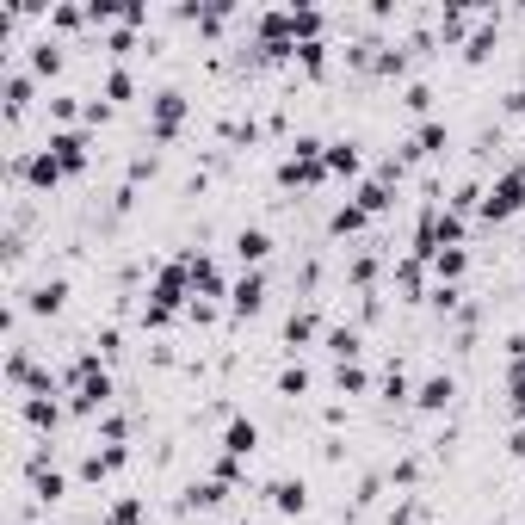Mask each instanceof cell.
Masks as SVG:
<instances>
[{
	"label": "cell",
	"mask_w": 525,
	"mask_h": 525,
	"mask_svg": "<svg viewBox=\"0 0 525 525\" xmlns=\"http://www.w3.org/2000/svg\"><path fill=\"white\" fill-rule=\"evenodd\" d=\"M112 396H118V383H112V371L99 365V353L87 346V353L68 365V414H75V420H99L105 408H112Z\"/></svg>",
	"instance_id": "1"
},
{
	"label": "cell",
	"mask_w": 525,
	"mask_h": 525,
	"mask_svg": "<svg viewBox=\"0 0 525 525\" xmlns=\"http://www.w3.org/2000/svg\"><path fill=\"white\" fill-rule=\"evenodd\" d=\"M192 303V260H167L149 285V303H143V328H173V315Z\"/></svg>",
	"instance_id": "2"
},
{
	"label": "cell",
	"mask_w": 525,
	"mask_h": 525,
	"mask_svg": "<svg viewBox=\"0 0 525 525\" xmlns=\"http://www.w3.org/2000/svg\"><path fill=\"white\" fill-rule=\"evenodd\" d=\"M278 186L285 192H315V186H328V143L322 136H297L291 143V155L278 161Z\"/></svg>",
	"instance_id": "3"
},
{
	"label": "cell",
	"mask_w": 525,
	"mask_h": 525,
	"mask_svg": "<svg viewBox=\"0 0 525 525\" xmlns=\"http://www.w3.org/2000/svg\"><path fill=\"white\" fill-rule=\"evenodd\" d=\"M519 210H525V167H507V173H495V180L482 186V210H476V217L495 229V223H513Z\"/></svg>",
	"instance_id": "4"
},
{
	"label": "cell",
	"mask_w": 525,
	"mask_h": 525,
	"mask_svg": "<svg viewBox=\"0 0 525 525\" xmlns=\"http://www.w3.org/2000/svg\"><path fill=\"white\" fill-rule=\"evenodd\" d=\"M254 50H260L266 62L297 56V25H291V7H278V13H260V19H254Z\"/></svg>",
	"instance_id": "5"
},
{
	"label": "cell",
	"mask_w": 525,
	"mask_h": 525,
	"mask_svg": "<svg viewBox=\"0 0 525 525\" xmlns=\"http://www.w3.org/2000/svg\"><path fill=\"white\" fill-rule=\"evenodd\" d=\"M180 130H186V93H155L149 99V143L167 149V143H180Z\"/></svg>",
	"instance_id": "6"
},
{
	"label": "cell",
	"mask_w": 525,
	"mask_h": 525,
	"mask_svg": "<svg viewBox=\"0 0 525 525\" xmlns=\"http://www.w3.org/2000/svg\"><path fill=\"white\" fill-rule=\"evenodd\" d=\"M44 149L56 155V167L68 173V180H81V173L93 167V136H87V130H50Z\"/></svg>",
	"instance_id": "7"
},
{
	"label": "cell",
	"mask_w": 525,
	"mask_h": 525,
	"mask_svg": "<svg viewBox=\"0 0 525 525\" xmlns=\"http://www.w3.org/2000/svg\"><path fill=\"white\" fill-rule=\"evenodd\" d=\"M13 167L25 173V186H31V192H56V186L68 180V173L56 167V155H50V149H19V155H13Z\"/></svg>",
	"instance_id": "8"
},
{
	"label": "cell",
	"mask_w": 525,
	"mask_h": 525,
	"mask_svg": "<svg viewBox=\"0 0 525 525\" xmlns=\"http://www.w3.org/2000/svg\"><path fill=\"white\" fill-rule=\"evenodd\" d=\"M266 272H241L235 278V291H229V315H235V322H248V315H260L266 309Z\"/></svg>",
	"instance_id": "9"
},
{
	"label": "cell",
	"mask_w": 525,
	"mask_h": 525,
	"mask_svg": "<svg viewBox=\"0 0 525 525\" xmlns=\"http://www.w3.org/2000/svg\"><path fill=\"white\" fill-rule=\"evenodd\" d=\"M451 149V130L439 124V118H420V130L402 143V161H433V155H445Z\"/></svg>",
	"instance_id": "10"
},
{
	"label": "cell",
	"mask_w": 525,
	"mask_h": 525,
	"mask_svg": "<svg viewBox=\"0 0 525 525\" xmlns=\"http://www.w3.org/2000/svg\"><path fill=\"white\" fill-rule=\"evenodd\" d=\"M62 414H68V408L56 402V390H44V396H25V402H19V420H25L31 433H44V439L62 427Z\"/></svg>",
	"instance_id": "11"
},
{
	"label": "cell",
	"mask_w": 525,
	"mask_h": 525,
	"mask_svg": "<svg viewBox=\"0 0 525 525\" xmlns=\"http://www.w3.org/2000/svg\"><path fill=\"white\" fill-rule=\"evenodd\" d=\"M223 458H241V464H248L254 458V451H260V427H254V420L248 414H229V427H223Z\"/></svg>",
	"instance_id": "12"
},
{
	"label": "cell",
	"mask_w": 525,
	"mask_h": 525,
	"mask_svg": "<svg viewBox=\"0 0 525 525\" xmlns=\"http://www.w3.org/2000/svg\"><path fill=\"white\" fill-rule=\"evenodd\" d=\"M451 396H458V383H451V371H433V377H420L414 383V408L420 414H445Z\"/></svg>",
	"instance_id": "13"
},
{
	"label": "cell",
	"mask_w": 525,
	"mask_h": 525,
	"mask_svg": "<svg viewBox=\"0 0 525 525\" xmlns=\"http://www.w3.org/2000/svg\"><path fill=\"white\" fill-rule=\"evenodd\" d=\"M272 248H278V241H272L266 229H235V260H241V272H266Z\"/></svg>",
	"instance_id": "14"
},
{
	"label": "cell",
	"mask_w": 525,
	"mask_h": 525,
	"mask_svg": "<svg viewBox=\"0 0 525 525\" xmlns=\"http://www.w3.org/2000/svg\"><path fill=\"white\" fill-rule=\"evenodd\" d=\"M235 285H229V278H223V266L217 260H210V254H192V297H229Z\"/></svg>",
	"instance_id": "15"
},
{
	"label": "cell",
	"mask_w": 525,
	"mask_h": 525,
	"mask_svg": "<svg viewBox=\"0 0 525 525\" xmlns=\"http://www.w3.org/2000/svg\"><path fill=\"white\" fill-rule=\"evenodd\" d=\"M315 334H322V315H315V309H291V315H285V353H291V359L303 353Z\"/></svg>",
	"instance_id": "16"
},
{
	"label": "cell",
	"mask_w": 525,
	"mask_h": 525,
	"mask_svg": "<svg viewBox=\"0 0 525 525\" xmlns=\"http://www.w3.org/2000/svg\"><path fill=\"white\" fill-rule=\"evenodd\" d=\"M495 25H501V19H495V13H488V19H482V25L470 31V38H464V62H476V68H482L488 56H495V50H501V31H495Z\"/></svg>",
	"instance_id": "17"
},
{
	"label": "cell",
	"mask_w": 525,
	"mask_h": 525,
	"mask_svg": "<svg viewBox=\"0 0 525 525\" xmlns=\"http://www.w3.org/2000/svg\"><path fill=\"white\" fill-rule=\"evenodd\" d=\"M359 143L353 136H340V143H328V180H359Z\"/></svg>",
	"instance_id": "18"
},
{
	"label": "cell",
	"mask_w": 525,
	"mask_h": 525,
	"mask_svg": "<svg viewBox=\"0 0 525 525\" xmlns=\"http://www.w3.org/2000/svg\"><path fill=\"white\" fill-rule=\"evenodd\" d=\"M365 229H371V217H365V210H359L353 198L328 210V235H334V241H346V235H365Z\"/></svg>",
	"instance_id": "19"
},
{
	"label": "cell",
	"mask_w": 525,
	"mask_h": 525,
	"mask_svg": "<svg viewBox=\"0 0 525 525\" xmlns=\"http://www.w3.org/2000/svg\"><path fill=\"white\" fill-rule=\"evenodd\" d=\"M229 495H235V488L210 476V482H192V488H186V507H192V513H217V507H223Z\"/></svg>",
	"instance_id": "20"
},
{
	"label": "cell",
	"mask_w": 525,
	"mask_h": 525,
	"mask_svg": "<svg viewBox=\"0 0 525 525\" xmlns=\"http://www.w3.org/2000/svg\"><path fill=\"white\" fill-rule=\"evenodd\" d=\"M266 495H272V507L285 513V519H297V513L309 507V488H303V482H291V476H278V482L266 488Z\"/></svg>",
	"instance_id": "21"
},
{
	"label": "cell",
	"mask_w": 525,
	"mask_h": 525,
	"mask_svg": "<svg viewBox=\"0 0 525 525\" xmlns=\"http://www.w3.org/2000/svg\"><path fill=\"white\" fill-rule=\"evenodd\" d=\"M322 346L334 353V365H353V359L365 353V334H359V328H328V334H322Z\"/></svg>",
	"instance_id": "22"
},
{
	"label": "cell",
	"mask_w": 525,
	"mask_h": 525,
	"mask_svg": "<svg viewBox=\"0 0 525 525\" xmlns=\"http://www.w3.org/2000/svg\"><path fill=\"white\" fill-rule=\"evenodd\" d=\"M377 390H383V402H414V377H408V365L402 359H390V365H383V383H377Z\"/></svg>",
	"instance_id": "23"
},
{
	"label": "cell",
	"mask_w": 525,
	"mask_h": 525,
	"mask_svg": "<svg viewBox=\"0 0 525 525\" xmlns=\"http://www.w3.org/2000/svg\"><path fill=\"white\" fill-rule=\"evenodd\" d=\"M371 75H377V81H402V75H408V44H377Z\"/></svg>",
	"instance_id": "24"
},
{
	"label": "cell",
	"mask_w": 525,
	"mask_h": 525,
	"mask_svg": "<svg viewBox=\"0 0 525 525\" xmlns=\"http://www.w3.org/2000/svg\"><path fill=\"white\" fill-rule=\"evenodd\" d=\"M136 99V75H130V62H112L105 68V105H130Z\"/></svg>",
	"instance_id": "25"
},
{
	"label": "cell",
	"mask_w": 525,
	"mask_h": 525,
	"mask_svg": "<svg viewBox=\"0 0 525 525\" xmlns=\"http://www.w3.org/2000/svg\"><path fill=\"white\" fill-rule=\"evenodd\" d=\"M464 272H470V248H439V260H433L439 285H464Z\"/></svg>",
	"instance_id": "26"
},
{
	"label": "cell",
	"mask_w": 525,
	"mask_h": 525,
	"mask_svg": "<svg viewBox=\"0 0 525 525\" xmlns=\"http://www.w3.org/2000/svg\"><path fill=\"white\" fill-rule=\"evenodd\" d=\"M420 266H427V260H396V291L408 297V303H420V297H427V272H420Z\"/></svg>",
	"instance_id": "27"
},
{
	"label": "cell",
	"mask_w": 525,
	"mask_h": 525,
	"mask_svg": "<svg viewBox=\"0 0 525 525\" xmlns=\"http://www.w3.org/2000/svg\"><path fill=\"white\" fill-rule=\"evenodd\" d=\"M62 303H68V278H50V285H38V291L25 297V309H31V315H56Z\"/></svg>",
	"instance_id": "28"
},
{
	"label": "cell",
	"mask_w": 525,
	"mask_h": 525,
	"mask_svg": "<svg viewBox=\"0 0 525 525\" xmlns=\"http://www.w3.org/2000/svg\"><path fill=\"white\" fill-rule=\"evenodd\" d=\"M291 25H297V50H303V44H328V38H322L328 19L315 13V7H291Z\"/></svg>",
	"instance_id": "29"
},
{
	"label": "cell",
	"mask_w": 525,
	"mask_h": 525,
	"mask_svg": "<svg viewBox=\"0 0 525 525\" xmlns=\"http://www.w3.org/2000/svg\"><path fill=\"white\" fill-rule=\"evenodd\" d=\"M25 112H31V75L13 68V75H7V124H19Z\"/></svg>",
	"instance_id": "30"
},
{
	"label": "cell",
	"mask_w": 525,
	"mask_h": 525,
	"mask_svg": "<svg viewBox=\"0 0 525 525\" xmlns=\"http://www.w3.org/2000/svg\"><path fill=\"white\" fill-rule=\"evenodd\" d=\"M99 525H149V501H143V495H124L112 513L99 519Z\"/></svg>",
	"instance_id": "31"
},
{
	"label": "cell",
	"mask_w": 525,
	"mask_h": 525,
	"mask_svg": "<svg viewBox=\"0 0 525 525\" xmlns=\"http://www.w3.org/2000/svg\"><path fill=\"white\" fill-rule=\"evenodd\" d=\"M334 390H340V396H365V390H371V371H365L359 359H353V365H334Z\"/></svg>",
	"instance_id": "32"
},
{
	"label": "cell",
	"mask_w": 525,
	"mask_h": 525,
	"mask_svg": "<svg viewBox=\"0 0 525 525\" xmlns=\"http://www.w3.org/2000/svg\"><path fill=\"white\" fill-rule=\"evenodd\" d=\"M31 75H62V44H56V38L31 44Z\"/></svg>",
	"instance_id": "33"
},
{
	"label": "cell",
	"mask_w": 525,
	"mask_h": 525,
	"mask_svg": "<svg viewBox=\"0 0 525 525\" xmlns=\"http://www.w3.org/2000/svg\"><path fill=\"white\" fill-rule=\"evenodd\" d=\"M278 396H309V365L291 359L285 371H278Z\"/></svg>",
	"instance_id": "34"
},
{
	"label": "cell",
	"mask_w": 525,
	"mask_h": 525,
	"mask_svg": "<svg viewBox=\"0 0 525 525\" xmlns=\"http://www.w3.org/2000/svg\"><path fill=\"white\" fill-rule=\"evenodd\" d=\"M507 414H513V420H525V359H519V365H507Z\"/></svg>",
	"instance_id": "35"
},
{
	"label": "cell",
	"mask_w": 525,
	"mask_h": 525,
	"mask_svg": "<svg viewBox=\"0 0 525 525\" xmlns=\"http://www.w3.org/2000/svg\"><path fill=\"white\" fill-rule=\"evenodd\" d=\"M93 427H99V439H105V445H130V420H124V414H112V408H105V414L93 420Z\"/></svg>",
	"instance_id": "36"
},
{
	"label": "cell",
	"mask_w": 525,
	"mask_h": 525,
	"mask_svg": "<svg viewBox=\"0 0 525 525\" xmlns=\"http://www.w3.org/2000/svg\"><path fill=\"white\" fill-rule=\"evenodd\" d=\"M75 476H81V482H87V488H99V482H105V476H112V464H105V451H87V458H81V464H75Z\"/></svg>",
	"instance_id": "37"
},
{
	"label": "cell",
	"mask_w": 525,
	"mask_h": 525,
	"mask_svg": "<svg viewBox=\"0 0 525 525\" xmlns=\"http://www.w3.org/2000/svg\"><path fill=\"white\" fill-rule=\"evenodd\" d=\"M297 68H303L309 81H315V75H328V44H303V50H297Z\"/></svg>",
	"instance_id": "38"
},
{
	"label": "cell",
	"mask_w": 525,
	"mask_h": 525,
	"mask_svg": "<svg viewBox=\"0 0 525 525\" xmlns=\"http://www.w3.org/2000/svg\"><path fill=\"white\" fill-rule=\"evenodd\" d=\"M105 50H112V62H130L136 56V25H118L112 38H105Z\"/></svg>",
	"instance_id": "39"
},
{
	"label": "cell",
	"mask_w": 525,
	"mask_h": 525,
	"mask_svg": "<svg viewBox=\"0 0 525 525\" xmlns=\"http://www.w3.org/2000/svg\"><path fill=\"white\" fill-rule=\"evenodd\" d=\"M464 31H470V13H464V7H451V13H439V38H445V44H458Z\"/></svg>",
	"instance_id": "40"
},
{
	"label": "cell",
	"mask_w": 525,
	"mask_h": 525,
	"mask_svg": "<svg viewBox=\"0 0 525 525\" xmlns=\"http://www.w3.org/2000/svg\"><path fill=\"white\" fill-rule=\"evenodd\" d=\"M402 105H408V112H414V118H427V112H433V87H427V81H408V93H402Z\"/></svg>",
	"instance_id": "41"
},
{
	"label": "cell",
	"mask_w": 525,
	"mask_h": 525,
	"mask_svg": "<svg viewBox=\"0 0 525 525\" xmlns=\"http://www.w3.org/2000/svg\"><path fill=\"white\" fill-rule=\"evenodd\" d=\"M390 482H396V488H414V482H420V464H414V458L390 464Z\"/></svg>",
	"instance_id": "42"
},
{
	"label": "cell",
	"mask_w": 525,
	"mask_h": 525,
	"mask_svg": "<svg viewBox=\"0 0 525 525\" xmlns=\"http://www.w3.org/2000/svg\"><path fill=\"white\" fill-rule=\"evenodd\" d=\"M50 118H56V124L68 130V118H75V99H50Z\"/></svg>",
	"instance_id": "43"
},
{
	"label": "cell",
	"mask_w": 525,
	"mask_h": 525,
	"mask_svg": "<svg viewBox=\"0 0 525 525\" xmlns=\"http://www.w3.org/2000/svg\"><path fill=\"white\" fill-rule=\"evenodd\" d=\"M507 118H519V124H525V87H513V93H507Z\"/></svg>",
	"instance_id": "44"
},
{
	"label": "cell",
	"mask_w": 525,
	"mask_h": 525,
	"mask_svg": "<svg viewBox=\"0 0 525 525\" xmlns=\"http://www.w3.org/2000/svg\"><path fill=\"white\" fill-rule=\"evenodd\" d=\"M507 458H525V427H519L513 439H507Z\"/></svg>",
	"instance_id": "45"
},
{
	"label": "cell",
	"mask_w": 525,
	"mask_h": 525,
	"mask_svg": "<svg viewBox=\"0 0 525 525\" xmlns=\"http://www.w3.org/2000/svg\"><path fill=\"white\" fill-rule=\"evenodd\" d=\"M229 525H254V519H229Z\"/></svg>",
	"instance_id": "46"
},
{
	"label": "cell",
	"mask_w": 525,
	"mask_h": 525,
	"mask_svg": "<svg viewBox=\"0 0 525 525\" xmlns=\"http://www.w3.org/2000/svg\"><path fill=\"white\" fill-rule=\"evenodd\" d=\"M50 525H56V519H50Z\"/></svg>",
	"instance_id": "47"
}]
</instances>
